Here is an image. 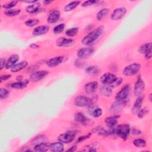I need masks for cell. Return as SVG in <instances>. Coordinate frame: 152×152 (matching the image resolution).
<instances>
[{
    "label": "cell",
    "mask_w": 152,
    "mask_h": 152,
    "mask_svg": "<svg viewBox=\"0 0 152 152\" xmlns=\"http://www.w3.org/2000/svg\"><path fill=\"white\" fill-rule=\"evenodd\" d=\"M104 30V27L102 26H99L96 28L90 31L88 34H87L81 40V43L86 46L90 45L96 42L99 37L101 36Z\"/></svg>",
    "instance_id": "1"
},
{
    "label": "cell",
    "mask_w": 152,
    "mask_h": 152,
    "mask_svg": "<svg viewBox=\"0 0 152 152\" xmlns=\"http://www.w3.org/2000/svg\"><path fill=\"white\" fill-rule=\"evenodd\" d=\"M95 98H89L84 96H78L74 99V104L79 107H85L92 106L94 103Z\"/></svg>",
    "instance_id": "2"
},
{
    "label": "cell",
    "mask_w": 152,
    "mask_h": 152,
    "mask_svg": "<svg viewBox=\"0 0 152 152\" xmlns=\"http://www.w3.org/2000/svg\"><path fill=\"white\" fill-rule=\"evenodd\" d=\"M131 128L128 124H122L113 128V133L116 134L123 140H126L130 132Z\"/></svg>",
    "instance_id": "3"
},
{
    "label": "cell",
    "mask_w": 152,
    "mask_h": 152,
    "mask_svg": "<svg viewBox=\"0 0 152 152\" xmlns=\"http://www.w3.org/2000/svg\"><path fill=\"white\" fill-rule=\"evenodd\" d=\"M141 69V65L138 63H132L126 66L123 69V74L125 76H131L137 74Z\"/></svg>",
    "instance_id": "4"
},
{
    "label": "cell",
    "mask_w": 152,
    "mask_h": 152,
    "mask_svg": "<svg viewBox=\"0 0 152 152\" xmlns=\"http://www.w3.org/2000/svg\"><path fill=\"white\" fill-rule=\"evenodd\" d=\"M76 136V132L74 131H69L61 134L58 137V140L65 144H68L73 141Z\"/></svg>",
    "instance_id": "5"
},
{
    "label": "cell",
    "mask_w": 152,
    "mask_h": 152,
    "mask_svg": "<svg viewBox=\"0 0 152 152\" xmlns=\"http://www.w3.org/2000/svg\"><path fill=\"white\" fill-rule=\"evenodd\" d=\"M130 91H131L130 86L129 84L125 85L120 90V91L118 92V93L115 96V99L116 100H126L130 93Z\"/></svg>",
    "instance_id": "6"
},
{
    "label": "cell",
    "mask_w": 152,
    "mask_h": 152,
    "mask_svg": "<svg viewBox=\"0 0 152 152\" xmlns=\"http://www.w3.org/2000/svg\"><path fill=\"white\" fill-rule=\"evenodd\" d=\"M126 100H120L116 99V100L112 103L110 107V111L113 113H118L122 110V109L126 106Z\"/></svg>",
    "instance_id": "7"
},
{
    "label": "cell",
    "mask_w": 152,
    "mask_h": 152,
    "mask_svg": "<svg viewBox=\"0 0 152 152\" xmlns=\"http://www.w3.org/2000/svg\"><path fill=\"white\" fill-rule=\"evenodd\" d=\"M126 13V8L125 7L117 8L113 11L110 15V18L112 20H119L122 19Z\"/></svg>",
    "instance_id": "8"
},
{
    "label": "cell",
    "mask_w": 152,
    "mask_h": 152,
    "mask_svg": "<svg viewBox=\"0 0 152 152\" xmlns=\"http://www.w3.org/2000/svg\"><path fill=\"white\" fill-rule=\"evenodd\" d=\"M49 74L46 70H40L33 72L30 76V80L33 82H37L45 78Z\"/></svg>",
    "instance_id": "9"
},
{
    "label": "cell",
    "mask_w": 152,
    "mask_h": 152,
    "mask_svg": "<svg viewBox=\"0 0 152 152\" xmlns=\"http://www.w3.org/2000/svg\"><path fill=\"white\" fill-rule=\"evenodd\" d=\"M144 89H145V83L143 80L140 77H139L137 78V80L136 81L134 85V94L137 96H138L142 94L143 91H144Z\"/></svg>",
    "instance_id": "10"
},
{
    "label": "cell",
    "mask_w": 152,
    "mask_h": 152,
    "mask_svg": "<svg viewBox=\"0 0 152 152\" xmlns=\"http://www.w3.org/2000/svg\"><path fill=\"white\" fill-rule=\"evenodd\" d=\"M94 52L93 48H83L79 49L77 53V55L79 58L84 59L91 56Z\"/></svg>",
    "instance_id": "11"
},
{
    "label": "cell",
    "mask_w": 152,
    "mask_h": 152,
    "mask_svg": "<svg viewBox=\"0 0 152 152\" xmlns=\"http://www.w3.org/2000/svg\"><path fill=\"white\" fill-rule=\"evenodd\" d=\"M64 61V57L63 56H58L49 59L46 62V65L49 68H54L62 64Z\"/></svg>",
    "instance_id": "12"
},
{
    "label": "cell",
    "mask_w": 152,
    "mask_h": 152,
    "mask_svg": "<svg viewBox=\"0 0 152 152\" xmlns=\"http://www.w3.org/2000/svg\"><path fill=\"white\" fill-rule=\"evenodd\" d=\"M74 44V41L72 39L60 37L56 41V45L58 47H69Z\"/></svg>",
    "instance_id": "13"
},
{
    "label": "cell",
    "mask_w": 152,
    "mask_h": 152,
    "mask_svg": "<svg viewBox=\"0 0 152 152\" xmlns=\"http://www.w3.org/2000/svg\"><path fill=\"white\" fill-rule=\"evenodd\" d=\"M119 118H120V116L119 115H116V114L113 116L107 117L105 119L106 125L109 129L115 128L118 123V119Z\"/></svg>",
    "instance_id": "14"
},
{
    "label": "cell",
    "mask_w": 152,
    "mask_h": 152,
    "mask_svg": "<svg viewBox=\"0 0 152 152\" xmlns=\"http://www.w3.org/2000/svg\"><path fill=\"white\" fill-rule=\"evenodd\" d=\"M98 83L97 81H91L85 84L84 91L87 94H93L98 88Z\"/></svg>",
    "instance_id": "15"
},
{
    "label": "cell",
    "mask_w": 152,
    "mask_h": 152,
    "mask_svg": "<svg viewBox=\"0 0 152 152\" xmlns=\"http://www.w3.org/2000/svg\"><path fill=\"white\" fill-rule=\"evenodd\" d=\"M116 77L115 75L112 73H105L102 75L100 77V81L104 85H110L115 79Z\"/></svg>",
    "instance_id": "16"
},
{
    "label": "cell",
    "mask_w": 152,
    "mask_h": 152,
    "mask_svg": "<svg viewBox=\"0 0 152 152\" xmlns=\"http://www.w3.org/2000/svg\"><path fill=\"white\" fill-rule=\"evenodd\" d=\"M49 26L46 25H41L35 27L33 29L32 33L34 36H40V35L45 34L49 31Z\"/></svg>",
    "instance_id": "17"
},
{
    "label": "cell",
    "mask_w": 152,
    "mask_h": 152,
    "mask_svg": "<svg viewBox=\"0 0 152 152\" xmlns=\"http://www.w3.org/2000/svg\"><path fill=\"white\" fill-rule=\"evenodd\" d=\"M88 113L94 118H99L102 115L103 110L101 108L90 106L88 109Z\"/></svg>",
    "instance_id": "18"
},
{
    "label": "cell",
    "mask_w": 152,
    "mask_h": 152,
    "mask_svg": "<svg viewBox=\"0 0 152 152\" xmlns=\"http://www.w3.org/2000/svg\"><path fill=\"white\" fill-rule=\"evenodd\" d=\"M61 16V13L58 10H54L52 11L48 15L47 21L50 24H53L56 23L59 19Z\"/></svg>",
    "instance_id": "19"
},
{
    "label": "cell",
    "mask_w": 152,
    "mask_h": 152,
    "mask_svg": "<svg viewBox=\"0 0 152 152\" xmlns=\"http://www.w3.org/2000/svg\"><path fill=\"white\" fill-rule=\"evenodd\" d=\"M144 97V96L143 94H141L138 96V97L137 98L136 100L135 101L134 105L132 106V111L133 113H137L140 110V109L141 107L142 103L143 102Z\"/></svg>",
    "instance_id": "20"
},
{
    "label": "cell",
    "mask_w": 152,
    "mask_h": 152,
    "mask_svg": "<svg viewBox=\"0 0 152 152\" xmlns=\"http://www.w3.org/2000/svg\"><path fill=\"white\" fill-rule=\"evenodd\" d=\"M19 56L17 54L11 55L6 62L5 68L7 69H11L15 64H17V62L19 60Z\"/></svg>",
    "instance_id": "21"
},
{
    "label": "cell",
    "mask_w": 152,
    "mask_h": 152,
    "mask_svg": "<svg viewBox=\"0 0 152 152\" xmlns=\"http://www.w3.org/2000/svg\"><path fill=\"white\" fill-rule=\"evenodd\" d=\"M85 72L89 75L96 76L100 72V69L96 65H90L86 68Z\"/></svg>",
    "instance_id": "22"
},
{
    "label": "cell",
    "mask_w": 152,
    "mask_h": 152,
    "mask_svg": "<svg viewBox=\"0 0 152 152\" xmlns=\"http://www.w3.org/2000/svg\"><path fill=\"white\" fill-rule=\"evenodd\" d=\"M49 149L53 152H61L64 150V146L61 142H55L52 144H50Z\"/></svg>",
    "instance_id": "23"
},
{
    "label": "cell",
    "mask_w": 152,
    "mask_h": 152,
    "mask_svg": "<svg viewBox=\"0 0 152 152\" xmlns=\"http://www.w3.org/2000/svg\"><path fill=\"white\" fill-rule=\"evenodd\" d=\"M27 65H28V62L26 61H23L19 63L15 64L10 69V70L12 72H18V71H21V69H24V68H26L27 66Z\"/></svg>",
    "instance_id": "24"
},
{
    "label": "cell",
    "mask_w": 152,
    "mask_h": 152,
    "mask_svg": "<svg viewBox=\"0 0 152 152\" xmlns=\"http://www.w3.org/2000/svg\"><path fill=\"white\" fill-rule=\"evenodd\" d=\"M28 83H29L28 80H21V81H18L17 82L13 83L12 84H11V87L15 89H22L25 88Z\"/></svg>",
    "instance_id": "25"
},
{
    "label": "cell",
    "mask_w": 152,
    "mask_h": 152,
    "mask_svg": "<svg viewBox=\"0 0 152 152\" xmlns=\"http://www.w3.org/2000/svg\"><path fill=\"white\" fill-rule=\"evenodd\" d=\"M151 49H152V44L151 42H149L141 45L139 48L138 51L141 53L145 55L147 53L151 52Z\"/></svg>",
    "instance_id": "26"
},
{
    "label": "cell",
    "mask_w": 152,
    "mask_h": 152,
    "mask_svg": "<svg viewBox=\"0 0 152 152\" xmlns=\"http://www.w3.org/2000/svg\"><path fill=\"white\" fill-rule=\"evenodd\" d=\"M40 4L37 2L33 4L32 5L27 6L26 8V11L29 14H34V13H36L37 11H38V10L40 8Z\"/></svg>",
    "instance_id": "27"
},
{
    "label": "cell",
    "mask_w": 152,
    "mask_h": 152,
    "mask_svg": "<svg viewBox=\"0 0 152 152\" xmlns=\"http://www.w3.org/2000/svg\"><path fill=\"white\" fill-rule=\"evenodd\" d=\"M74 119L77 122L81 124L87 123L88 121L87 118L82 112H78L75 113L74 115Z\"/></svg>",
    "instance_id": "28"
},
{
    "label": "cell",
    "mask_w": 152,
    "mask_h": 152,
    "mask_svg": "<svg viewBox=\"0 0 152 152\" xmlns=\"http://www.w3.org/2000/svg\"><path fill=\"white\" fill-rule=\"evenodd\" d=\"M50 144L46 142H43L34 145V150L36 151H46L49 148Z\"/></svg>",
    "instance_id": "29"
},
{
    "label": "cell",
    "mask_w": 152,
    "mask_h": 152,
    "mask_svg": "<svg viewBox=\"0 0 152 152\" xmlns=\"http://www.w3.org/2000/svg\"><path fill=\"white\" fill-rule=\"evenodd\" d=\"M80 4V1H72L69 3H68L67 5H66L64 7V11L65 12H69L74 9H75L76 7H77Z\"/></svg>",
    "instance_id": "30"
},
{
    "label": "cell",
    "mask_w": 152,
    "mask_h": 152,
    "mask_svg": "<svg viewBox=\"0 0 152 152\" xmlns=\"http://www.w3.org/2000/svg\"><path fill=\"white\" fill-rule=\"evenodd\" d=\"M100 91L102 93V94L106 96V97H110L112 95V88L107 85H104L101 88H100Z\"/></svg>",
    "instance_id": "31"
},
{
    "label": "cell",
    "mask_w": 152,
    "mask_h": 152,
    "mask_svg": "<svg viewBox=\"0 0 152 152\" xmlns=\"http://www.w3.org/2000/svg\"><path fill=\"white\" fill-rule=\"evenodd\" d=\"M21 12V10L18 8L15 9H9L4 11V14L8 17H14L18 15Z\"/></svg>",
    "instance_id": "32"
},
{
    "label": "cell",
    "mask_w": 152,
    "mask_h": 152,
    "mask_svg": "<svg viewBox=\"0 0 152 152\" xmlns=\"http://www.w3.org/2000/svg\"><path fill=\"white\" fill-rule=\"evenodd\" d=\"M109 9L107 8H102L100 11H98V12L96 14V18L99 21H101L103 20V18L109 12Z\"/></svg>",
    "instance_id": "33"
},
{
    "label": "cell",
    "mask_w": 152,
    "mask_h": 152,
    "mask_svg": "<svg viewBox=\"0 0 152 152\" xmlns=\"http://www.w3.org/2000/svg\"><path fill=\"white\" fill-rule=\"evenodd\" d=\"M133 144L138 148H144L146 146V141L142 138H137L133 141Z\"/></svg>",
    "instance_id": "34"
},
{
    "label": "cell",
    "mask_w": 152,
    "mask_h": 152,
    "mask_svg": "<svg viewBox=\"0 0 152 152\" xmlns=\"http://www.w3.org/2000/svg\"><path fill=\"white\" fill-rule=\"evenodd\" d=\"M46 142H47V140L45 135H39L33 139L32 141V144L35 145L38 144Z\"/></svg>",
    "instance_id": "35"
},
{
    "label": "cell",
    "mask_w": 152,
    "mask_h": 152,
    "mask_svg": "<svg viewBox=\"0 0 152 152\" xmlns=\"http://www.w3.org/2000/svg\"><path fill=\"white\" fill-rule=\"evenodd\" d=\"M78 32V27H72L68 28L65 31V34L69 37H72L75 36Z\"/></svg>",
    "instance_id": "36"
},
{
    "label": "cell",
    "mask_w": 152,
    "mask_h": 152,
    "mask_svg": "<svg viewBox=\"0 0 152 152\" xmlns=\"http://www.w3.org/2000/svg\"><path fill=\"white\" fill-rule=\"evenodd\" d=\"M39 23V20L37 18H31L26 20L24 23L25 25L27 27H33Z\"/></svg>",
    "instance_id": "37"
},
{
    "label": "cell",
    "mask_w": 152,
    "mask_h": 152,
    "mask_svg": "<svg viewBox=\"0 0 152 152\" xmlns=\"http://www.w3.org/2000/svg\"><path fill=\"white\" fill-rule=\"evenodd\" d=\"M64 28H65V24L64 23H61V24H59L53 28V31L55 34H59L61 32H62L64 31Z\"/></svg>",
    "instance_id": "38"
},
{
    "label": "cell",
    "mask_w": 152,
    "mask_h": 152,
    "mask_svg": "<svg viewBox=\"0 0 152 152\" xmlns=\"http://www.w3.org/2000/svg\"><path fill=\"white\" fill-rule=\"evenodd\" d=\"M18 3V1H12L11 2H9L7 4H5L2 5V7L5 8V10H9L12 9V8L14 7L16 4Z\"/></svg>",
    "instance_id": "39"
},
{
    "label": "cell",
    "mask_w": 152,
    "mask_h": 152,
    "mask_svg": "<svg viewBox=\"0 0 152 152\" xmlns=\"http://www.w3.org/2000/svg\"><path fill=\"white\" fill-rule=\"evenodd\" d=\"M9 96V91L8 90L4 88H1L0 89V99L1 100L6 99Z\"/></svg>",
    "instance_id": "40"
},
{
    "label": "cell",
    "mask_w": 152,
    "mask_h": 152,
    "mask_svg": "<svg viewBox=\"0 0 152 152\" xmlns=\"http://www.w3.org/2000/svg\"><path fill=\"white\" fill-rule=\"evenodd\" d=\"M122 78L121 77H116V78L110 84L109 86H110L111 88L112 87H116L119 86V85L121 84L122 83Z\"/></svg>",
    "instance_id": "41"
},
{
    "label": "cell",
    "mask_w": 152,
    "mask_h": 152,
    "mask_svg": "<svg viewBox=\"0 0 152 152\" xmlns=\"http://www.w3.org/2000/svg\"><path fill=\"white\" fill-rule=\"evenodd\" d=\"M147 112H148V110L145 107L142 109H140V110L137 112V116L140 119L142 118L147 114Z\"/></svg>",
    "instance_id": "42"
},
{
    "label": "cell",
    "mask_w": 152,
    "mask_h": 152,
    "mask_svg": "<svg viewBox=\"0 0 152 152\" xmlns=\"http://www.w3.org/2000/svg\"><path fill=\"white\" fill-rule=\"evenodd\" d=\"M97 2V1H96V0H88V1H84L83 2L82 4H81V6L83 7H88V6H90V5H92L93 4H95Z\"/></svg>",
    "instance_id": "43"
},
{
    "label": "cell",
    "mask_w": 152,
    "mask_h": 152,
    "mask_svg": "<svg viewBox=\"0 0 152 152\" xmlns=\"http://www.w3.org/2000/svg\"><path fill=\"white\" fill-rule=\"evenodd\" d=\"M91 133H88V134H87V135H86L81 136V137H80L78 138V139H77V141L78 142H81L83 141L84 140L89 138L91 137Z\"/></svg>",
    "instance_id": "44"
},
{
    "label": "cell",
    "mask_w": 152,
    "mask_h": 152,
    "mask_svg": "<svg viewBox=\"0 0 152 152\" xmlns=\"http://www.w3.org/2000/svg\"><path fill=\"white\" fill-rule=\"evenodd\" d=\"M6 61L4 58H1L0 59V63H1V66H0V69L1 70H2L4 67H5V65H6Z\"/></svg>",
    "instance_id": "45"
},
{
    "label": "cell",
    "mask_w": 152,
    "mask_h": 152,
    "mask_svg": "<svg viewBox=\"0 0 152 152\" xmlns=\"http://www.w3.org/2000/svg\"><path fill=\"white\" fill-rule=\"evenodd\" d=\"M11 77V75H2L1 76V83L8 80Z\"/></svg>",
    "instance_id": "46"
},
{
    "label": "cell",
    "mask_w": 152,
    "mask_h": 152,
    "mask_svg": "<svg viewBox=\"0 0 152 152\" xmlns=\"http://www.w3.org/2000/svg\"><path fill=\"white\" fill-rule=\"evenodd\" d=\"M132 134L136 135H140L141 134V132L139 129H137L136 128H134L132 129Z\"/></svg>",
    "instance_id": "47"
},
{
    "label": "cell",
    "mask_w": 152,
    "mask_h": 152,
    "mask_svg": "<svg viewBox=\"0 0 152 152\" xmlns=\"http://www.w3.org/2000/svg\"><path fill=\"white\" fill-rule=\"evenodd\" d=\"M39 47V46L36 43H31L30 45V48H31V49H37Z\"/></svg>",
    "instance_id": "48"
},
{
    "label": "cell",
    "mask_w": 152,
    "mask_h": 152,
    "mask_svg": "<svg viewBox=\"0 0 152 152\" xmlns=\"http://www.w3.org/2000/svg\"><path fill=\"white\" fill-rule=\"evenodd\" d=\"M151 58V52L148 53H147V54L145 55V58L147 60L150 59Z\"/></svg>",
    "instance_id": "49"
},
{
    "label": "cell",
    "mask_w": 152,
    "mask_h": 152,
    "mask_svg": "<svg viewBox=\"0 0 152 152\" xmlns=\"http://www.w3.org/2000/svg\"><path fill=\"white\" fill-rule=\"evenodd\" d=\"M76 149H77V147H76L75 145H74V146H72V147H71L69 149H68V151H75Z\"/></svg>",
    "instance_id": "50"
},
{
    "label": "cell",
    "mask_w": 152,
    "mask_h": 152,
    "mask_svg": "<svg viewBox=\"0 0 152 152\" xmlns=\"http://www.w3.org/2000/svg\"><path fill=\"white\" fill-rule=\"evenodd\" d=\"M51 2H52V1H47V0H45L43 1V3L45 4V5H48L49 4H50Z\"/></svg>",
    "instance_id": "51"
},
{
    "label": "cell",
    "mask_w": 152,
    "mask_h": 152,
    "mask_svg": "<svg viewBox=\"0 0 152 152\" xmlns=\"http://www.w3.org/2000/svg\"><path fill=\"white\" fill-rule=\"evenodd\" d=\"M37 2V1L36 0H34V1H25V2H26V3H28V4H31V3L34 4V3Z\"/></svg>",
    "instance_id": "52"
},
{
    "label": "cell",
    "mask_w": 152,
    "mask_h": 152,
    "mask_svg": "<svg viewBox=\"0 0 152 152\" xmlns=\"http://www.w3.org/2000/svg\"><path fill=\"white\" fill-rule=\"evenodd\" d=\"M22 78H23L22 75H18L16 79H17V81H21V80H22Z\"/></svg>",
    "instance_id": "53"
},
{
    "label": "cell",
    "mask_w": 152,
    "mask_h": 152,
    "mask_svg": "<svg viewBox=\"0 0 152 152\" xmlns=\"http://www.w3.org/2000/svg\"><path fill=\"white\" fill-rule=\"evenodd\" d=\"M96 149L93 147H91L90 149H89V151H96Z\"/></svg>",
    "instance_id": "54"
},
{
    "label": "cell",
    "mask_w": 152,
    "mask_h": 152,
    "mask_svg": "<svg viewBox=\"0 0 152 152\" xmlns=\"http://www.w3.org/2000/svg\"><path fill=\"white\" fill-rule=\"evenodd\" d=\"M151 96H152V94H150V95H149V100H150V102H151V100H152Z\"/></svg>",
    "instance_id": "55"
}]
</instances>
